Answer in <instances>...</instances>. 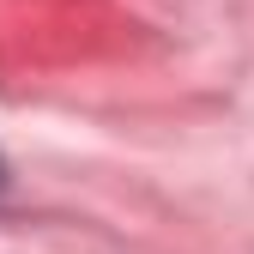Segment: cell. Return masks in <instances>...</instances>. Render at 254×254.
Listing matches in <instances>:
<instances>
[{
	"label": "cell",
	"mask_w": 254,
	"mask_h": 254,
	"mask_svg": "<svg viewBox=\"0 0 254 254\" xmlns=\"http://www.w3.org/2000/svg\"><path fill=\"white\" fill-rule=\"evenodd\" d=\"M0 176H6V170H0Z\"/></svg>",
	"instance_id": "obj_1"
}]
</instances>
